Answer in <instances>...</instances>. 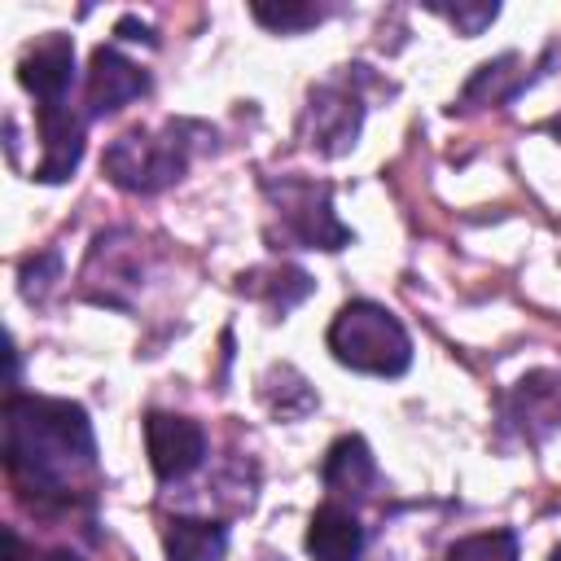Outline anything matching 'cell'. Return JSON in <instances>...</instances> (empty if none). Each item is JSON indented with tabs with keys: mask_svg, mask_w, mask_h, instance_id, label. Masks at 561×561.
<instances>
[{
	"mask_svg": "<svg viewBox=\"0 0 561 561\" xmlns=\"http://www.w3.org/2000/svg\"><path fill=\"white\" fill-rule=\"evenodd\" d=\"M4 465L9 478L35 500H75L88 495L83 482L96 478V443L88 412L66 399H26L4 403Z\"/></svg>",
	"mask_w": 561,
	"mask_h": 561,
	"instance_id": "obj_1",
	"label": "cell"
},
{
	"mask_svg": "<svg viewBox=\"0 0 561 561\" xmlns=\"http://www.w3.org/2000/svg\"><path fill=\"white\" fill-rule=\"evenodd\" d=\"M329 351L337 364H346L355 373H373V377H399L412 364L408 329L399 324L394 311H386L381 302H368V298H355L333 316Z\"/></svg>",
	"mask_w": 561,
	"mask_h": 561,
	"instance_id": "obj_2",
	"label": "cell"
},
{
	"mask_svg": "<svg viewBox=\"0 0 561 561\" xmlns=\"http://www.w3.org/2000/svg\"><path fill=\"white\" fill-rule=\"evenodd\" d=\"M180 131L184 127H167L162 136L140 131V127L123 131L101 158L105 175L123 193H158V188L175 184L188 167V140H180Z\"/></svg>",
	"mask_w": 561,
	"mask_h": 561,
	"instance_id": "obj_3",
	"label": "cell"
},
{
	"mask_svg": "<svg viewBox=\"0 0 561 561\" xmlns=\"http://www.w3.org/2000/svg\"><path fill=\"white\" fill-rule=\"evenodd\" d=\"M276 210H280V224L289 228L294 241H302L307 250H342L351 245V228L333 215V202H329V184H311V180H280V184H267Z\"/></svg>",
	"mask_w": 561,
	"mask_h": 561,
	"instance_id": "obj_4",
	"label": "cell"
},
{
	"mask_svg": "<svg viewBox=\"0 0 561 561\" xmlns=\"http://www.w3.org/2000/svg\"><path fill=\"white\" fill-rule=\"evenodd\" d=\"M359 123H364V105H359V96H355L351 88H342V83H320V88L311 92L307 118H302L311 149H320V153H329V158L346 153V149L355 145V136H359Z\"/></svg>",
	"mask_w": 561,
	"mask_h": 561,
	"instance_id": "obj_5",
	"label": "cell"
},
{
	"mask_svg": "<svg viewBox=\"0 0 561 561\" xmlns=\"http://www.w3.org/2000/svg\"><path fill=\"white\" fill-rule=\"evenodd\" d=\"M145 447H149V465L162 482L188 478L202 456H206V434L197 421L175 416V412H149L145 416Z\"/></svg>",
	"mask_w": 561,
	"mask_h": 561,
	"instance_id": "obj_6",
	"label": "cell"
},
{
	"mask_svg": "<svg viewBox=\"0 0 561 561\" xmlns=\"http://www.w3.org/2000/svg\"><path fill=\"white\" fill-rule=\"evenodd\" d=\"M18 83L39 101V105H53V101H66V88L75 83V44L70 35H44L35 39L22 61H18Z\"/></svg>",
	"mask_w": 561,
	"mask_h": 561,
	"instance_id": "obj_7",
	"label": "cell"
},
{
	"mask_svg": "<svg viewBox=\"0 0 561 561\" xmlns=\"http://www.w3.org/2000/svg\"><path fill=\"white\" fill-rule=\"evenodd\" d=\"M83 92H88V114H114L127 101L149 92V75L136 61H127L118 48H96L88 61Z\"/></svg>",
	"mask_w": 561,
	"mask_h": 561,
	"instance_id": "obj_8",
	"label": "cell"
},
{
	"mask_svg": "<svg viewBox=\"0 0 561 561\" xmlns=\"http://www.w3.org/2000/svg\"><path fill=\"white\" fill-rule=\"evenodd\" d=\"M39 140H44V158L35 167V180H44V184L70 180L83 158V118L70 114L66 101L39 105Z\"/></svg>",
	"mask_w": 561,
	"mask_h": 561,
	"instance_id": "obj_9",
	"label": "cell"
},
{
	"mask_svg": "<svg viewBox=\"0 0 561 561\" xmlns=\"http://www.w3.org/2000/svg\"><path fill=\"white\" fill-rule=\"evenodd\" d=\"M504 416L526 434V438H543L548 430L561 425V373H526L513 394H508V408Z\"/></svg>",
	"mask_w": 561,
	"mask_h": 561,
	"instance_id": "obj_10",
	"label": "cell"
},
{
	"mask_svg": "<svg viewBox=\"0 0 561 561\" xmlns=\"http://www.w3.org/2000/svg\"><path fill=\"white\" fill-rule=\"evenodd\" d=\"M307 552L316 561H359L364 552V526L342 504H320L307 522Z\"/></svg>",
	"mask_w": 561,
	"mask_h": 561,
	"instance_id": "obj_11",
	"label": "cell"
},
{
	"mask_svg": "<svg viewBox=\"0 0 561 561\" xmlns=\"http://www.w3.org/2000/svg\"><path fill=\"white\" fill-rule=\"evenodd\" d=\"M320 478H324V486H329L333 495L359 500V495H368L373 482H377V460H373V451H368V443H364L359 434H342V438L329 447V456H324V465H320Z\"/></svg>",
	"mask_w": 561,
	"mask_h": 561,
	"instance_id": "obj_12",
	"label": "cell"
},
{
	"mask_svg": "<svg viewBox=\"0 0 561 561\" xmlns=\"http://www.w3.org/2000/svg\"><path fill=\"white\" fill-rule=\"evenodd\" d=\"M162 548H167V561H224L228 526L206 517H171Z\"/></svg>",
	"mask_w": 561,
	"mask_h": 561,
	"instance_id": "obj_13",
	"label": "cell"
},
{
	"mask_svg": "<svg viewBox=\"0 0 561 561\" xmlns=\"http://www.w3.org/2000/svg\"><path fill=\"white\" fill-rule=\"evenodd\" d=\"M237 289L259 298V302H272L280 311H289L294 302H302L311 294V276L298 272V267H254V272H241Z\"/></svg>",
	"mask_w": 561,
	"mask_h": 561,
	"instance_id": "obj_14",
	"label": "cell"
},
{
	"mask_svg": "<svg viewBox=\"0 0 561 561\" xmlns=\"http://www.w3.org/2000/svg\"><path fill=\"white\" fill-rule=\"evenodd\" d=\"M447 561H522V552L513 530H482V535L456 539L447 548Z\"/></svg>",
	"mask_w": 561,
	"mask_h": 561,
	"instance_id": "obj_15",
	"label": "cell"
},
{
	"mask_svg": "<svg viewBox=\"0 0 561 561\" xmlns=\"http://www.w3.org/2000/svg\"><path fill=\"white\" fill-rule=\"evenodd\" d=\"M267 31H280V35H294V31H307L324 18L320 4H254L250 9Z\"/></svg>",
	"mask_w": 561,
	"mask_h": 561,
	"instance_id": "obj_16",
	"label": "cell"
},
{
	"mask_svg": "<svg viewBox=\"0 0 561 561\" xmlns=\"http://www.w3.org/2000/svg\"><path fill=\"white\" fill-rule=\"evenodd\" d=\"M434 13H443L447 22H456V31L460 35H482V26H491L495 22V13H500V4H456V9H447V4H434Z\"/></svg>",
	"mask_w": 561,
	"mask_h": 561,
	"instance_id": "obj_17",
	"label": "cell"
},
{
	"mask_svg": "<svg viewBox=\"0 0 561 561\" xmlns=\"http://www.w3.org/2000/svg\"><path fill=\"white\" fill-rule=\"evenodd\" d=\"M48 272H57V254L26 259V263H22V294H26V298H44V289L53 285Z\"/></svg>",
	"mask_w": 561,
	"mask_h": 561,
	"instance_id": "obj_18",
	"label": "cell"
},
{
	"mask_svg": "<svg viewBox=\"0 0 561 561\" xmlns=\"http://www.w3.org/2000/svg\"><path fill=\"white\" fill-rule=\"evenodd\" d=\"M0 539H4V561H22V543H18V535H13V530H4Z\"/></svg>",
	"mask_w": 561,
	"mask_h": 561,
	"instance_id": "obj_19",
	"label": "cell"
},
{
	"mask_svg": "<svg viewBox=\"0 0 561 561\" xmlns=\"http://www.w3.org/2000/svg\"><path fill=\"white\" fill-rule=\"evenodd\" d=\"M44 561H79V557H70V552H48Z\"/></svg>",
	"mask_w": 561,
	"mask_h": 561,
	"instance_id": "obj_20",
	"label": "cell"
},
{
	"mask_svg": "<svg viewBox=\"0 0 561 561\" xmlns=\"http://www.w3.org/2000/svg\"><path fill=\"white\" fill-rule=\"evenodd\" d=\"M548 561H561V543H557V548H552V557H548Z\"/></svg>",
	"mask_w": 561,
	"mask_h": 561,
	"instance_id": "obj_21",
	"label": "cell"
},
{
	"mask_svg": "<svg viewBox=\"0 0 561 561\" xmlns=\"http://www.w3.org/2000/svg\"><path fill=\"white\" fill-rule=\"evenodd\" d=\"M552 131H557V136H561V118H557V123H552Z\"/></svg>",
	"mask_w": 561,
	"mask_h": 561,
	"instance_id": "obj_22",
	"label": "cell"
}]
</instances>
